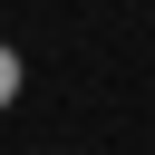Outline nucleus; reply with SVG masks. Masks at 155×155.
<instances>
[{"label": "nucleus", "instance_id": "f257e3e1", "mask_svg": "<svg viewBox=\"0 0 155 155\" xmlns=\"http://www.w3.org/2000/svg\"><path fill=\"white\" fill-rule=\"evenodd\" d=\"M10 97H19V58L0 48V107H10Z\"/></svg>", "mask_w": 155, "mask_h": 155}]
</instances>
